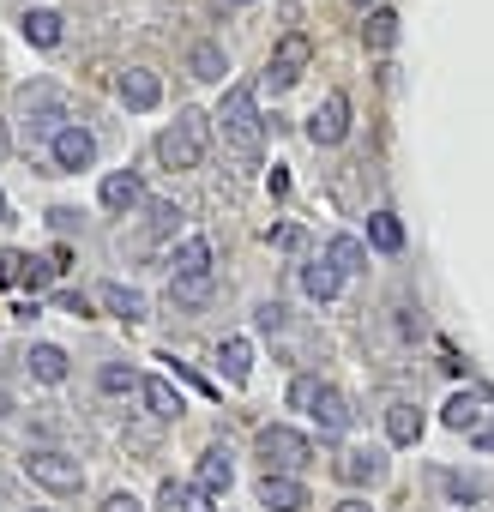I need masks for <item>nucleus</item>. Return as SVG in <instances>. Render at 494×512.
<instances>
[{
    "mask_svg": "<svg viewBox=\"0 0 494 512\" xmlns=\"http://www.w3.org/2000/svg\"><path fill=\"white\" fill-rule=\"evenodd\" d=\"M260 458H266V476H296L314 464V440L302 428L272 422V428H260Z\"/></svg>",
    "mask_w": 494,
    "mask_h": 512,
    "instance_id": "3",
    "label": "nucleus"
},
{
    "mask_svg": "<svg viewBox=\"0 0 494 512\" xmlns=\"http://www.w3.org/2000/svg\"><path fill=\"white\" fill-rule=\"evenodd\" d=\"M0 157H7V133H0Z\"/></svg>",
    "mask_w": 494,
    "mask_h": 512,
    "instance_id": "42",
    "label": "nucleus"
},
{
    "mask_svg": "<svg viewBox=\"0 0 494 512\" xmlns=\"http://www.w3.org/2000/svg\"><path fill=\"white\" fill-rule=\"evenodd\" d=\"M326 266H332L338 278H350V272H368V247H362L356 235H332V241H326Z\"/></svg>",
    "mask_w": 494,
    "mask_h": 512,
    "instance_id": "13",
    "label": "nucleus"
},
{
    "mask_svg": "<svg viewBox=\"0 0 494 512\" xmlns=\"http://www.w3.org/2000/svg\"><path fill=\"white\" fill-rule=\"evenodd\" d=\"M121 103H127V109H139V115H145V109H157V103H163V79H157V73H145V67L121 73Z\"/></svg>",
    "mask_w": 494,
    "mask_h": 512,
    "instance_id": "10",
    "label": "nucleus"
},
{
    "mask_svg": "<svg viewBox=\"0 0 494 512\" xmlns=\"http://www.w3.org/2000/svg\"><path fill=\"white\" fill-rule=\"evenodd\" d=\"M356 7H368V0H356Z\"/></svg>",
    "mask_w": 494,
    "mask_h": 512,
    "instance_id": "45",
    "label": "nucleus"
},
{
    "mask_svg": "<svg viewBox=\"0 0 494 512\" xmlns=\"http://www.w3.org/2000/svg\"><path fill=\"white\" fill-rule=\"evenodd\" d=\"M260 326H266V332H278V326H284V308H278V302H266V308H260Z\"/></svg>",
    "mask_w": 494,
    "mask_h": 512,
    "instance_id": "37",
    "label": "nucleus"
},
{
    "mask_svg": "<svg viewBox=\"0 0 494 512\" xmlns=\"http://www.w3.org/2000/svg\"><path fill=\"white\" fill-rule=\"evenodd\" d=\"M109 512H139V506H133L127 494H115V500H109Z\"/></svg>",
    "mask_w": 494,
    "mask_h": 512,
    "instance_id": "40",
    "label": "nucleus"
},
{
    "mask_svg": "<svg viewBox=\"0 0 494 512\" xmlns=\"http://www.w3.org/2000/svg\"><path fill=\"white\" fill-rule=\"evenodd\" d=\"M25 512H49V506H25Z\"/></svg>",
    "mask_w": 494,
    "mask_h": 512,
    "instance_id": "44",
    "label": "nucleus"
},
{
    "mask_svg": "<svg viewBox=\"0 0 494 512\" xmlns=\"http://www.w3.org/2000/svg\"><path fill=\"white\" fill-rule=\"evenodd\" d=\"M260 506H272V512H302V506H308V488H302L296 476H260Z\"/></svg>",
    "mask_w": 494,
    "mask_h": 512,
    "instance_id": "11",
    "label": "nucleus"
},
{
    "mask_svg": "<svg viewBox=\"0 0 494 512\" xmlns=\"http://www.w3.org/2000/svg\"><path fill=\"white\" fill-rule=\"evenodd\" d=\"M368 241H374L380 253H398V247H404V223H398L392 211H374V217H368Z\"/></svg>",
    "mask_w": 494,
    "mask_h": 512,
    "instance_id": "25",
    "label": "nucleus"
},
{
    "mask_svg": "<svg viewBox=\"0 0 494 512\" xmlns=\"http://www.w3.org/2000/svg\"><path fill=\"white\" fill-rule=\"evenodd\" d=\"M266 241H272V247H296V241H302V235H296V223H278V229H272V235H266Z\"/></svg>",
    "mask_w": 494,
    "mask_h": 512,
    "instance_id": "36",
    "label": "nucleus"
},
{
    "mask_svg": "<svg viewBox=\"0 0 494 512\" xmlns=\"http://www.w3.org/2000/svg\"><path fill=\"white\" fill-rule=\"evenodd\" d=\"M338 284H344V278H338L326 260H320V266H302V290H308L314 302H332V296H338Z\"/></svg>",
    "mask_w": 494,
    "mask_h": 512,
    "instance_id": "26",
    "label": "nucleus"
},
{
    "mask_svg": "<svg viewBox=\"0 0 494 512\" xmlns=\"http://www.w3.org/2000/svg\"><path fill=\"white\" fill-rule=\"evenodd\" d=\"M97 199H103V211H133V205L145 199V181H139L133 169H115V175L103 181V193H97Z\"/></svg>",
    "mask_w": 494,
    "mask_h": 512,
    "instance_id": "12",
    "label": "nucleus"
},
{
    "mask_svg": "<svg viewBox=\"0 0 494 512\" xmlns=\"http://www.w3.org/2000/svg\"><path fill=\"white\" fill-rule=\"evenodd\" d=\"M55 308H61V314H73V320H91V296H85V290H61V296H55Z\"/></svg>",
    "mask_w": 494,
    "mask_h": 512,
    "instance_id": "33",
    "label": "nucleus"
},
{
    "mask_svg": "<svg viewBox=\"0 0 494 512\" xmlns=\"http://www.w3.org/2000/svg\"><path fill=\"white\" fill-rule=\"evenodd\" d=\"M217 121H223V139H229V151H241V157H260V145H266V121H260V97H254V85H229V91H223V109H217Z\"/></svg>",
    "mask_w": 494,
    "mask_h": 512,
    "instance_id": "1",
    "label": "nucleus"
},
{
    "mask_svg": "<svg viewBox=\"0 0 494 512\" xmlns=\"http://www.w3.org/2000/svg\"><path fill=\"white\" fill-rule=\"evenodd\" d=\"M19 109H25V133L31 139H49L55 145V133L67 127V103H61L55 85H25L19 91Z\"/></svg>",
    "mask_w": 494,
    "mask_h": 512,
    "instance_id": "5",
    "label": "nucleus"
},
{
    "mask_svg": "<svg viewBox=\"0 0 494 512\" xmlns=\"http://www.w3.org/2000/svg\"><path fill=\"white\" fill-rule=\"evenodd\" d=\"M19 31H25V43H31V49H55V43H61V13L31 7V13L19 19Z\"/></svg>",
    "mask_w": 494,
    "mask_h": 512,
    "instance_id": "15",
    "label": "nucleus"
},
{
    "mask_svg": "<svg viewBox=\"0 0 494 512\" xmlns=\"http://www.w3.org/2000/svg\"><path fill=\"white\" fill-rule=\"evenodd\" d=\"M139 392H145V404H151V416H163V422H175V416L187 410V404H181V392H175L169 380H145Z\"/></svg>",
    "mask_w": 494,
    "mask_h": 512,
    "instance_id": "24",
    "label": "nucleus"
},
{
    "mask_svg": "<svg viewBox=\"0 0 494 512\" xmlns=\"http://www.w3.org/2000/svg\"><path fill=\"white\" fill-rule=\"evenodd\" d=\"M223 374H229L235 386L254 374V350H247V338H223Z\"/></svg>",
    "mask_w": 494,
    "mask_h": 512,
    "instance_id": "27",
    "label": "nucleus"
},
{
    "mask_svg": "<svg viewBox=\"0 0 494 512\" xmlns=\"http://www.w3.org/2000/svg\"><path fill=\"white\" fill-rule=\"evenodd\" d=\"M205 145H211V115L181 109L175 127L157 133V163H163V169H199V163H205Z\"/></svg>",
    "mask_w": 494,
    "mask_h": 512,
    "instance_id": "2",
    "label": "nucleus"
},
{
    "mask_svg": "<svg viewBox=\"0 0 494 512\" xmlns=\"http://www.w3.org/2000/svg\"><path fill=\"white\" fill-rule=\"evenodd\" d=\"M332 512H374V506H368V500H356V494H350V500H338V506H332Z\"/></svg>",
    "mask_w": 494,
    "mask_h": 512,
    "instance_id": "39",
    "label": "nucleus"
},
{
    "mask_svg": "<svg viewBox=\"0 0 494 512\" xmlns=\"http://www.w3.org/2000/svg\"><path fill=\"white\" fill-rule=\"evenodd\" d=\"M97 386H103V392H133V386H145V380H139L133 368H121V362H109V368L97 374Z\"/></svg>",
    "mask_w": 494,
    "mask_h": 512,
    "instance_id": "29",
    "label": "nucleus"
},
{
    "mask_svg": "<svg viewBox=\"0 0 494 512\" xmlns=\"http://www.w3.org/2000/svg\"><path fill=\"white\" fill-rule=\"evenodd\" d=\"M308 416L320 422V434H344V428H350V404H344V392H332V386H320V398H314Z\"/></svg>",
    "mask_w": 494,
    "mask_h": 512,
    "instance_id": "16",
    "label": "nucleus"
},
{
    "mask_svg": "<svg viewBox=\"0 0 494 512\" xmlns=\"http://www.w3.org/2000/svg\"><path fill=\"white\" fill-rule=\"evenodd\" d=\"M49 157H55V169L79 175V169H91V163H97V133H91V127H61V133H55V145H49Z\"/></svg>",
    "mask_w": 494,
    "mask_h": 512,
    "instance_id": "7",
    "label": "nucleus"
},
{
    "mask_svg": "<svg viewBox=\"0 0 494 512\" xmlns=\"http://www.w3.org/2000/svg\"><path fill=\"white\" fill-rule=\"evenodd\" d=\"M0 217H7V193H0Z\"/></svg>",
    "mask_w": 494,
    "mask_h": 512,
    "instance_id": "43",
    "label": "nucleus"
},
{
    "mask_svg": "<svg viewBox=\"0 0 494 512\" xmlns=\"http://www.w3.org/2000/svg\"><path fill=\"white\" fill-rule=\"evenodd\" d=\"M97 302H103L115 320H145V296H139V290H127V284H103V290H97Z\"/></svg>",
    "mask_w": 494,
    "mask_h": 512,
    "instance_id": "21",
    "label": "nucleus"
},
{
    "mask_svg": "<svg viewBox=\"0 0 494 512\" xmlns=\"http://www.w3.org/2000/svg\"><path fill=\"white\" fill-rule=\"evenodd\" d=\"M308 61H314V43H308L302 31H284V37H278V49H272V67H266L272 97L296 91V85H302V73H308Z\"/></svg>",
    "mask_w": 494,
    "mask_h": 512,
    "instance_id": "4",
    "label": "nucleus"
},
{
    "mask_svg": "<svg viewBox=\"0 0 494 512\" xmlns=\"http://www.w3.org/2000/svg\"><path fill=\"white\" fill-rule=\"evenodd\" d=\"M344 133H350V97H344V91H332V97L308 115V139H314V145H338Z\"/></svg>",
    "mask_w": 494,
    "mask_h": 512,
    "instance_id": "8",
    "label": "nucleus"
},
{
    "mask_svg": "<svg viewBox=\"0 0 494 512\" xmlns=\"http://www.w3.org/2000/svg\"><path fill=\"white\" fill-rule=\"evenodd\" d=\"M163 500L181 506V512H211V494H199V488H175V482H163Z\"/></svg>",
    "mask_w": 494,
    "mask_h": 512,
    "instance_id": "28",
    "label": "nucleus"
},
{
    "mask_svg": "<svg viewBox=\"0 0 494 512\" xmlns=\"http://www.w3.org/2000/svg\"><path fill=\"white\" fill-rule=\"evenodd\" d=\"M229 482H235V464H229V452L223 446H211L205 458H199V494H229Z\"/></svg>",
    "mask_w": 494,
    "mask_h": 512,
    "instance_id": "14",
    "label": "nucleus"
},
{
    "mask_svg": "<svg viewBox=\"0 0 494 512\" xmlns=\"http://www.w3.org/2000/svg\"><path fill=\"white\" fill-rule=\"evenodd\" d=\"M187 73H193V79H205V85H217V79L229 73V61H223V49H217V43H193V49H187Z\"/></svg>",
    "mask_w": 494,
    "mask_h": 512,
    "instance_id": "20",
    "label": "nucleus"
},
{
    "mask_svg": "<svg viewBox=\"0 0 494 512\" xmlns=\"http://www.w3.org/2000/svg\"><path fill=\"white\" fill-rule=\"evenodd\" d=\"M25 260H31V253H19V247L0 253V284H25Z\"/></svg>",
    "mask_w": 494,
    "mask_h": 512,
    "instance_id": "31",
    "label": "nucleus"
},
{
    "mask_svg": "<svg viewBox=\"0 0 494 512\" xmlns=\"http://www.w3.org/2000/svg\"><path fill=\"white\" fill-rule=\"evenodd\" d=\"M386 476V458L374 452V446H350L344 458H338V482H350V488H362V482H380Z\"/></svg>",
    "mask_w": 494,
    "mask_h": 512,
    "instance_id": "9",
    "label": "nucleus"
},
{
    "mask_svg": "<svg viewBox=\"0 0 494 512\" xmlns=\"http://www.w3.org/2000/svg\"><path fill=\"white\" fill-rule=\"evenodd\" d=\"M314 398H320V380H314V374H302V380L290 386V404H296V410H314Z\"/></svg>",
    "mask_w": 494,
    "mask_h": 512,
    "instance_id": "34",
    "label": "nucleus"
},
{
    "mask_svg": "<svg viewBox=\"0 0 494 512\" xmlns=\"http://www.w3.org/2000/svg\"><path fill=\"white\" fill-rule=\"evenodd\" d=\"M446 494H452V500H476V488H470L464 476H446Z\"/></svg>",
    "mask_w": 494,
    "mask_h": 512,
    "instance_id": "38",
    "label": "nucleus"
},
{
    "mask_svg": "<svg viewBox=\"0 0 494 512\" xmlns=\"http://www.w3.org/2000/svg\"><path fill=\"white\" fill-rule=\"evenodd\" d=\"M440 422H446V428H458V434H464V428H476V422H482V398H476V392H452V398H446V410H440Z\"/></svg>",
    "mask_w": 494,
    "mask_h": 512,
    "instance_id": "23",
    "label": "nucleus"
},
{
    "mask_svg": "<svg viewBox=\"0 0 494 512\" xmlns=\"http://www.w3.org/2000/svg\"><path fill=\"white\" fill-rule=\"evenodd\" d=\"M362 43H368L374 55H386V49L398 43V13H392V7H374L368 25H362Z\"/></svg>",
    "mask_w": 494,
    "mask_h": 512,
    "instance_id": "19",
    "label": "nucleus"
},
{
    "mask_svg": "<svg viewBox=\"0 0 494 512\" xmlns=\"http://www.w3.org/2000/svg\"><path fill=\"white\" fill-rule=\"evenodd\" d=\"M175 278H211V241L187 235V241L175 247Z\"/></svg>",
    "mask_w": 494,
    "mask_h": 512,
    "instance_id": "17",
    "label": "nucleus"
},
{
    "mask_svg": "<svg viewBox=\"0 0 494 512\" xmlns=\"http://www.w3.org/2000/svg\"><path fill=\"white\" fill-rule=\"evenodd\" d=\"M25 476H31L37 488H49V494H79V488H85V470H79V458H67V452H31V458H25Z\"/></svg>",
    "mask_w": 494,
    "mask_h": 512,
    "instance_id": "6",
    "label": "nucleus"
},
{
    "mask_svg": "<svg viewBox=\"0 0 494 512\" xmlns=\"http://www.w3.org/2000/svg\"><path fill=\"white\" fill-rule=\"evenodd\" d=\"M31 374H37L43 386H61V380H67V350H61V344H31Z\"/></svg>",
    "mask_w": 494,
    "mask_h": 512,
    "instance_id": "22",
    "label": "nucleus"
},
{
    "mask_svg": "<svg viewBox=\"0 0 494 512\" xmlns=\"http://www.w3.org/2000/svg\"><path fill=\"white\" fill-rule=\"evenodd\" d=\"M229 7H254V0H229Z\"/></svg>",
    "mask_w": 494,
    "mask_h": 512,
    "instance_id": "41",
    "label": "nucleus"
},
{
    "mask_svg": "<svg viewBox=\"0 0 494 512\" xmlns=\"http://www.w3.org/2000/svg\"><path fill=\"white\" fill-rule=\"evenodd\" d=\"M386 434H392V446H416V440H422V410L398 398V404L386 410Z\"/></svg>",
    "mask_w": 494,
    "mask_h": 512,
    "instance_id": "18",
    "label": "nucleus"
},
{
    "mask_svg": "<svg viewBox=\"0 0 494 512\" xmlns=\"http://www.w3.org/2000/svg\"><path fill=\"white\" fill-rule=\"evenodd\" d=\"M169 296L193 308V302H205V296H211V278H175V284H169Z\"/></svg>",
    "mask_w": 494,
    "mask_h": 512,
    "instance_id": "30",
    "label": "nucleus"
},
{
    "mask_svg": "<svg viewBox=\"0 0 494 512\" xmlns=\"http://www.w3.org/2000/svg\"><path fill=\"white\" fill-rule=\"evenodd\" d=\"M151 217H157V223H151V229H157V235H169V229H175V217H181V211H175V205H151Z\"/></svg>",
    "mask_w": 494,
    "mask_h": 512,
    "instance_id": "35",
    "label": "nucleus"
},
{
    "mask_svg": "<svg viewBox=\"0 0 494 512\" xmlns=\"http://www.w3.org/2000/svg\"><path fill=\"white\" fill-rule=\"evenodd\" d=\"M49 284H55V266H49V260H25V290L37 296V290H49Z\"/></svg>",
    "mask_w": 494,
    "mask_h": 512,
    "instance_id": "32",
    "label": "nucleus"
}]
</instances>
